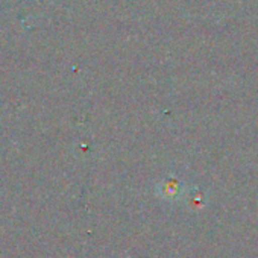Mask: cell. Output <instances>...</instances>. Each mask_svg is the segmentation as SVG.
<instances>
[{
	"label": "cell",
	"instance_id": "obj_1",
	"mask_svg": "<svg viewBox=\"0 0 258 258\" xmlns=\"http://www.w3.org/2000/svg\"><path fill=\"white\" fill-rule=\"evenodd\" d=\"M155 193L161 201L169 202V204L184 202L190 196V190H188L185 181L176 173L164 175L160 179V182L155 185Z\"/></svg>",
	"mask_w": 258,
	"mask_h": 258
}]
</instances>
